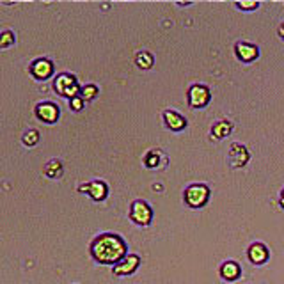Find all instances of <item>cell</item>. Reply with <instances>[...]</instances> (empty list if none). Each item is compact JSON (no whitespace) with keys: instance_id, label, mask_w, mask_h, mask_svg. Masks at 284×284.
<instances>
[{"instance_id":"cell-3","label":"cell","mask_w":284,"mask_h":284,"mask_svg":"<svg viewBox=\"0 0 284 284\" xmlns=\"http://www.w3.org/2000/svg\"><path fill=\"white\" fill-rule=\"evenodd\" d=\"M80 89H82V87L78 86L75 75H71V73H60V75H57V78L53 80V91L68 99H73V98H76V96H80Z\"/></svg>"},{"instance_id":"cell-16","label":"cell","mask_w":284,"mask_h":284,"mask_svg":"<svg viewBox=\"0 0 284 284\" xmlns=\"http://www.w3.org/2000/svg\"><path fill=\"white\" fill-rule=\"evenodd\" d=\"M233 133V123L228 121V119H220V121H215L212 125V133H210V139L212 140H220L226 139L228 135Z\"/></svg>"},{"instance_id":"cell-8","label":"cell","mask_w":284,"mask_h":284,"mask_svg":"<svg viewBox=\"0 0 284 284\" xmlns=\"http://www.w3.org/2000/svg\"><path fill=\"white\" fill-rule=\"evenodd\" d=\"M249 158H251V153H249V149L245 148L244 144H240V142H235V144L229 148L228 164L233 169H241L244 166H247Z\"/></svg>"},{"instance_id":"cell-17","label":"cell","mask_w":284,"mask_h":284,"mask_svg":"<svg viewBox=\"0 0 284 284\" xmlns=\"http://www.w3.org/2000/svg\"><path fill=\"white\" fill-rule=\"evenodd\" d=\"M43 172H45V176H48V178H52V179L60 178V176H63V162L57 158L50 160V162H47V166H45Z\"/></svg>"},{"instance_id":"cell-21","label":"cell","mask_w":284,"mask_h":284,"mask_svg":"<svg viewBox=\"0 0 284 284\" xmlns=\"http://www.w3.org/2000/svg\"><path fill=\"white\" fill-rule=\"evenodd\" d=\"M22 142H24L27 148H32V146H36L37 142H39V132H37V130H29L24 135Z\"/></svg>"},{"instance_id":"cell-22","label":"cell","mask_w":284,"mask_h":284,"mask_svg":"<svg viewBox=\"0 0 284 284\" xmlns=\"http://www.w3.org/2000/svg\"><path fill=\"white\" fill-rule=\"evenodd\" d=\"M236 7L241 11H254L259 7V2H256V0H245V2H236Z\"/></svg>"},{"instance_id":"cell-11","label":"cell","mask_w":284,"mask_h":284,"mask_svg":"<svg viewBox=\"0 0 284 284\" xmlns=\"http://www.w3.org/2000/svg\"><path fill=\"white\" fill-rule=\"evenodd\" d=\"M235 55L241 63H254L259 57V48L249 41H238L235 45Z\"/></svg>"},{"instance_id":"cell-7","label":"cell","mask_w":284,"mask_h":284,"mask_svg":"<svg viewBox=\"0 0 284 284\" xmlns=\"http://www.w3.org/2000/svg\"><path fill=\"white\" fill-rule=\"evenodd\" d=\"M34 112H36V117L39 119V121L47 123V125H53V123H57L59 121V117H60L59 107H57L55 103H52V102L37 103L36 109H34Z\"/></svg>"},{"instance_id":"cell-4","label":"cell","mask_w":284,"mask_h":284,"mask_svg":"<svg viewBox=\"0 0 284 284\" xmlns=\"http://www.w3.org/2000/svg\"><path fill=\"white\" fill-rule=\"evenodd\" d=\"M130 218H132L133 224L140 226V228H146V226L151 224L153 220V210L151 206L148 205L142 199H135L130 206Z\"/></svg>"},{"instance_id":"cell-25","label":"cell","mask_w":284,"mask_h":284,"mask_svg":"<svg viewBox=\"0 0 284 284\" xmlns=\"http://www.w3.org/2000/svg\"><path fill=\"white\" fill-rule=\"evenodd\" d=\"M279 205H281V208H284V189L281 190V194H279Z\"/></svg>"},{"instance_id":"cell-13","label":"cell","mask_w":284,"mask_h":284,"mask_svg":"<svg viewBox=\"0 0 284 284\" xmlns=\"http://www.w3.org/2000/svg\"><path fill=\"white\" fill-rule=\"evenodd\" d=\"M167 162V155L162 149H149L144 156V166L149 169H166Z\"/></svg>"},{"instance_id":"cell-5","label":"cell","mask_w":284,"mask_h":284,"mask_svg":"<svg viewBox=\"0 0 284 284\" xmlns=\"http://www.w3.org/2000/svg\"><path fill=\"white\" fill-rule=\"evenodd\" d=\"M187 98L192 109H205L212 99V93L205 84H192L187 91Z\"/></svg>"},{"instance_id":"cell-10","label":"cell","mask_w":284,"mask_h":284,"mask_svg":"<svg viewBox=\"0 0 284 284\" xmlns=\"http://www.w3.org/2000/svg\"><path fill=\"white\" fill-rule=\"evenodd\" d=\"M140 265V258L137 254H126L125 258L119 261L117 265H114L112 272L114 275H119V277H125V275H132L133 272L139 268Z\"/></svg>"},{"instance_id":"cell-18","label":"cell","mask_w":284,"mask_h":284,"mask_svg":"<svg viewBox=\"0 0 284 284\" xmlns=\"http://www.w3.org/2000/svg\"><path fill=\"white\" fill-rule=\"evenodd\" d=\"M135 64L137 68H140V70H151L153 64H155V57H153V53L149 52H139L135 55Z\"/></svg>"},{"instance_id":"cell-12","label":"cell","mask_w":284,"mask_h":284,"mask_svg":"<svg viewBox=\"0 0 284 284\" xmlns=\"http://www.w3.org/2000/svg\"><path fill=\"white\" fill-rule=\"evenodd\" d=\"M247 258L252 265H263L270 258V251H268V247L263 241H254V244L249 245Z\"/></svg>"},{"instance_id":"cell-15","label":"cell","mask_w":284,"mask_h":284,"mask_svg":"<svg viewBox=\"0 0 284 284\" xmlns=\"http://www.w3.org/2000/svg\"><path fill=\"white\" fill-rule=\"evenodd\" d=\"M218 274H220V277L224 279V281L233 282V281H236V279L241 277V267L236 263V261L228 259V261H224V263L220 265Z\"/></svg>"},{"instance_id":"cell-2","label":"cell","mask_w":284,"mask_h":284,"mask_svg":"<svg viewBox=\"0 0 284 284\" xmlns=\"http://www.w3.org/2000/svg\"><path fill=\"white\" fill-rule=\"evenodd\" d=\"M208 199H210V187L205 185V183H192L183 192V201H185V205L194 210L202 208L208 202Z\"/></svg>"},{"instance_id":"cell-9","label":"cell","mask_w":284,"mask_h":284,"mask_svg":"<svg viewBox=\"0 0 284 284\" xmlns=\"http://www.w3.org/2000/svg\"><path fill=\"white\" fill-rule=\"evenodd\" d=\"M29 71L36 80H47L53 75V63L47 57H39L30 63Z\"/></svg>"},{"instance_id":"cell-24","label":"cell","mask_w":284,"mask_h":284,"mask_svg":"<svg viewBox=\"0 0 284 284\" xmlns=\"http://www.w3.org/2000/svg\"><path fill=\"white\" fill-rule=\"evenodd\" d=\"M277 34H279V37H281V39L284 41V22H281V24H279V27H277Z\"/></svg>"},{"instance_id":"cell-23","label":"cell","mask_w":284,"mask_h":284,"mask_svg":"<svg viewBox=\"0 0 284 284\" xmlns=\"http://www.w3.org/2000/svg\"><path fill=\"white\" fill-rule=\"evenodd\" d=\"M84 105H86V102H84L80 96H76V98L70 99V109L75 110V112H80V110L84 109Z\"/></svg>"},{"instance_id":"cell-20","label":"cell","mask_w":284,"mask_h":284,"mask_svg":"<svg viewBox=\"0 0 284 284\" xmlns=\"http://www.w3.org/2000/svg\"><path fill=\"white\" fill-rule=\"evenodd\" d=\"M14 41H16V37H14L13 30H4V32H0V48L13 47Z\"/></svg>"},{"instance_id":"cell-14","label":"cell","mask_w":284,"mask_h":284,"mask_svg":"<svg viewBox=\"0 0 284 284\" xmlns=\"http://www.w3.org/2000/svg\"><path fill=\"white\" fill-rule=\"evenodd\" d=\"M164 123H166V126L169 130H172V132H181V130L187 128V119L185 116H181L179 112H176V110H164Z\"/></svg>"},{"instance_id":"cell-1","label":"cell","mask_w":284,"mask_h":284,"mask_svg":"<svg viewBox=\"0 0 284 284\" xmlns=\"http://www.w3.org/2000/svg\"><path fill=\"white\" fill-rule=\"evenodd\" d=\"M91 256L99 265H117L128 254L126 241L116 233H102L91 241Z\"/></svg>"},{"instance_id":"cell-19","label":"cell","mask_w":284,"mask_h":284,"mask_svg":"<svg viewBox=\"0 0 284 284\" xmlns=\"http://www.w3.org/2000/svg\"><path fill=\"white\" fill-rule=\"evenodd\" d=\"M99 89L96 84H86V86H82V89H80V98L84 99V102H93V99L98 96Z\"/></svg>"},{"instance_id":"cell-6","label":"cell","mask_w":284,"mask_h":284,"mask_svg":"<svg viewBox=\"0 0 284 284\" xmlns=\"http://www.w3.org/2000/svg\"><path fill=\"white\" fill-rule=\"evenodd\" d=\"M78 192L80 194H87L93 201L99 202L103 199H107L109 195V185L102 179H94V181H89V183H82L78 187Z\"/></svg>"}]
</instances>
